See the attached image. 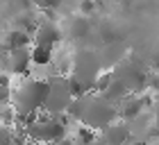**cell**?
I'll return each mask as SVG.
<instances>
[{
  "instance_id": "15",
  "label": "cell",
  "mask_w": 159,
  "mask_h": 145,
  "mask_svg": "<svg viewBox=\"0 0 159 145\" xmlns=\"http://www.w3.org/2000/svg\"><path fill=\"white\" fill-rule=\"evenodd\" d=\"M93 11H96V0H80V7H77V14L84 18L93 16Z\"/></svg>"
},
{
  "instance_id": "11",
  "label": "cell",
  "mask_w": 159,
  "mask_h": 145,
  "mask_svg": "<svg viewBox=\"0 0 159 145\" xmlns=\"http://www.w3.org/2000/svg\"><path fill=\"white\" fill-rule=\"evenodd\" d=\"M30 41H32V36H30V34L18 32V30H9V34H7V36H5V41H2V48L7 50V52H11V50L27 48V46H30Z\"/></svg>"
},
{
  "instance_id": "13",
  "label": "cell",
  "mask_w": 159,
  "mask_h": 145,
  "mask_svg": "<svg viewBox=\"0 0 159 145\" xmlns=\"http://www.w3.org/2000/svg\"><path fill=\"white\" fill-rule=\"evenodd\" d=\"M34 27H37V18H32L30 14H18L16 18H14V27L11 30H18V32H25V34H30L32 36V32H34Z\"/></svg>"
},
{
  "instance_id": "14",
  "label": "cell",
  "mask_w": 159,
  "mask_h": 145,
  "mask_svg": "<svg viewBox=\"0 0 159 145\" xmlns=\"http://www.w3.org/2000/svg\"><path fill=\"white\" fill-rule=\"evenodd\" d=\"M11 100V86H9V77L0 72V104Z\"/></svg>"
},
{
  "instance_id": "4",
  "label": "cell",
  "mask_w": 159,
  "mask_h": 145,
  "mask_svg": "<svg viewBox=\"0 0 159 145\" xmlns=\"http://www.w3.org/2000/svg\"><path fill=\"white\" fill-rule=\"evenodd\" d=\"M70 93L66 89V79H59V82H52L48 89V95H46V102H43L41 109H46L48 116H52L57 118V113H64L66 111V107L70 102Z\"/></svg>"
},
{
  "instance_id": "18",
  "label": "cell",
  "mask_w": 159,
  "mask_h": 145,
  "mask_svg": "<svg viewBox=\"0 0 159 145\" xmlns=\"http://www.w3.org/2000/svg\"><path fill=\"white\" fill-rule=\"evenodd\" d=\"M39 145H57V143H39Z\"/></svg>"
},
{
  "instance_id": "9",
  "label": "cell",
  "mask_w": 159,
  "mask_h": 145,
  "mask_svg": "<svg viewBox=\"0 0 159 145\" xmlns=\"http://www.w3.org/2000/svg\"><path fill=\"white\" fill-rule=\"evenodd\" d=\"M125 95H129L127 86L123 84L118 77H114V75H111V79H109V84L105 86V91L100 93V98H105L107 102H111V104H114V102H118V100H123Z\"/></svg>"
},
{
  "instance_id": "2",
  "label": "cell",
  "mask_w": 159,
  "mask_h": 145,
  "mask_svg": "<svg viewBox=\"0 0 159 145\" xmlns=\"http://www.w3.org/2000/svg\"><path fill=\"white\" fill-rule=\"evenodd\" d=\"M25 134L32 143H59L66 138V125L59 122L52 116H43V118H34L25 125Z\"/></svg>"
},
{
  "instance_id": "16",
  "label": "cell",
  "mask_w": 159,
  "mask_h": 145,
  "mask_svg": "<svg viewBox=\"0 0 159 145\" xmlns=\"http://www.w3.org/2000/svg\"><path fill=\"white\" fill-rule=\"evenodd\" d=\"M30 2H32V5H37L41 11H48V9H52V11H55L57 7H59L61 0H30Z\"/></svg>"
},
{
  "instance_id": "3",
  "label": "cell",
  "mask_w": 159,
  "mask_h": 145,
  "mask_svg": "<svg viewBox=\"0 0 159 145\" xmlns=\"http://www.w3.org/2000/svg\"><path fill=\"white\" fill-rule=\"evenodd\" d=\"M116 113H118V109H114L111 102H107L105 98H91L86 100V107H84V111L82 116H80V125L82 127H89V129H102L107 127L109 122L116 118Z\"/></svg>"
},
{
  "instance_id": "10",
  "label": "cell",
  "mask_w": 159,
  "mask_h": 145,
  "mask_svg": "<svg viewBox=\"0 0 159 145\" xmlns=\"http://www.w3.org/2000/svg\"><path fill=\"white\" fill-rule=\"evenodd\" d=\"M68 36L70 39H75V41H80V39H86V36L91 34V20L89 18H84V16H73L68 20Z\"/></svg>"
},
{
  "instance_id": "1",
  "label": "cell",
  "mask_w": 159,
  "mask_h": 145,
  "mask_svg": "<svg viewBox=\"0 0 159 145\" xmlns=\"http://www.w3.org/2000/svg\"><path fill=\"white\" fill-rule=\"evenodd\" d=\"M48 89H50V82L46 79H32L27 77L20 82V86L16 91H11V100H14V113L20 122H30L37 111L43 107L46 102V95H48Z\"/></svg>"
},
{
  "instance_id": "7",
  "label": "cell",
  "mask_w": 159,
  "mask_h": 145,
  "mask_svg": "<svg viewBox=\"0 0 159 145\" xmlns=\"http://www.w3.org/2000/svg\"><path fill=\"white\" fill-rule=\"evenodd\" d=\"M30 48H20V50H11L7 55V70L14 75H27L30 70Z\"/></svg>"
},
{
  "instance_id": "19",
  "label": "cell",
  "mask_w": 159,
  "mask_h": 145,
  "mask_svg": "<svg viewBox=\"0 0 159 145\" xmlns=\"http://www.w3.org/2000/svg\"><path fill=\"white\" fill-rule=\"evenodd\" d=\"M96 2H98V0H96Z\"/></svg>"
},
{
  "instance_id": "12",
  "label": "cell",
  "mask_w": 159,
  "mask_h": 145,
  "mask_svg": "<svg viewBox=\"0 0 159 145\" xmlns=\"http://www.w3.org/2000/svg\"><path fill=\"white\" fill-rule=\"evenodd\" d=\"M50 61H52V48H43V46L30 48V64H34V66H48Z\"/></svg>"
},
{
  "instance_id": "8",
  "label": "cell",
  "mask_w": 159,
  "mask_h": 145,
  "mask_svg": "<svg viewBox=\"0 0 159 145\" xmlns=\"http://www.w3.org/2000/svg\"><path fill=\"white\" fill-rule=\"evenodd\" d=\"M120 116L125 120H132V118H136V116H139L143 109L148 107V98H141V95H125L120 100Z\"/></svg>"
},
{
  "instance_id": "5",
  "label": "cell",
  "mask_w": 159,
  "mask_h": 145,
  "mask_svg": "<svg viewBox=\"0 0 159 145\" xmlns=\"http://www.w3.org/2000/svg\"><path fill=\"white\" fill-rule=\"evenodd\" d=\"M32 41H34V46L55 48L61 41V30L57 27L55 20H43V23H37V27H34Z\"/></svg>"
},
{
  "instance_id": "6",
  "label": "cell",
  "mask_w": 159,
  "mask_h": 145,
  "mask_svg": "<svg viewBox=\"0 0 159 145\" xmlns=\"http://www.w3.org/2000/svg\"><path fill=\"white\" fill-rule=\"evenodd\" d=\"M100 141L102 145H125L129 141V127L123 120H111L107 127L100 129Z\"/></svg>"
},
{
  "instance_id": "17",
  "label": "cell",
  "mask_w": 159,
  "mask_h": 145,
  "mask_svg": "<svg viewBox=\"0 0 159 145\" xmlns=\"http://www.w3.org/2000/svg\"><path fill=\"white\" fill-rule=\"evenodd\" d=\"M0 145H14V132L5 125H0Z\"/></svg>"
}]
</instances>
